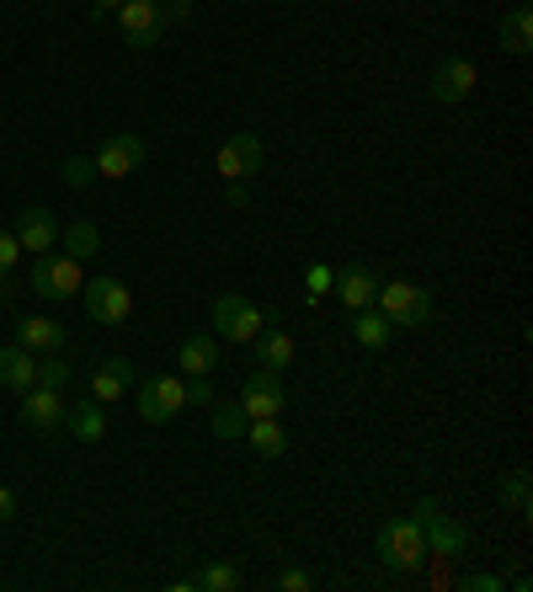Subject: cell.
<instances>
[{"label": "cell", "instance_id": "obj_20", "mask_svg": "<svg viewBox=\"0 0 533 592\" xmlns=\"http://www.w3.org/2000/svg\"><path fill=\"white\" fill-rule=\"evenodd\" d=\"M251 347H256V369H278V374H283V369L293 363V337L289 331H267V326H262V331L251 337Z\"/></svg>", "mask_w": 533, "mask_h": 592}, {"label": "cell", "instance_id": "obj_18", "mask_svg": "<svg viewBox=\"0 0 533 592\" xmlns=\"http://www.w3.org/2000/svg\"><path fill=\"white\" fill-rule=\"evenodd\" d=\"M129 385H134V363L129 358H107L97 374H92V400H118V395H129Z\"/></svg>", "mask_w": 533, "mask_h": 592}, {"label": "cell", "instance_id": "obj_11", "mask_svg": "<svg viewBox=\"0 0 533 592\" xmlns=\"http://www.w3.org/2000/svg\"><path fill=\"white\" fill-rule=\"evenodd\" d=\"M475 81H481V75H475V64H470L464 53H448V59H437V64H433L427 92H433L437 101H448V107H453V101H464L470 92H475Z\"/></svg>", "mask_w": 533, "mask_h": 592}, {"label": "cell", "instance_id": "obj_25", "mask_svg": "<svg viewBox=\"0 0 533 592\" xmlns=\"http://www.w3.org/2000/svg\"><path fill=\"white\" fill-rule=\"evenodd\" d=\"M101 251V230L92 219H75V225H64V256H75V262H86V256H97Z\"/></svg>", "mask_w": 533, "mask_h": 592}, {"label": "cell", "instance_id": "obj_10", "mask_svg": "<svg viewBox=\"0 0 533 592\" xmlns=\"http://www.w3.org/2000/svg\"><path fill=\"white\" fill-rule=\"evenodd\" d=\"M97 177H112V182H123V177H134L140 166H145V140L140 134H112V140H101L97 145Z\"/></svg>", "mask_w": 533, "mask_h": 592}, {"label": "cell", "instance_id": "obj_14", "mask_svg": "<svg viewBox=\"0 0 533 592\" xmlns=\"http://www.w3.org/2000/svg\"><path fill=\"white\" fill-rule=\"evenodd\" d=\"M64 416H70L64 390H44V385H33V390L22 395V422H27L33 433H59Z\"/></svg>", "mask_w": 533, "mask_h": 592}, {"label": "cell", "instance_id": "obj_37", "mask_svg": "<svg viewBox=\"0 0 533 592\" xmlns=\"http://www.w3.org/2000/svg\"><path fill=\"white\" fill-rule=\"evenodd\" d=\"M118 5H123V0H97V11H118Z\"/></svg>", "mask_w": 533, "mask_h": 592}, {"label": "cell", "instance_id": "obj_4", "mask_svg": "<svg viewBox=\"0 0 533 592\" xmlns=\"http://www.w3.org/2000/svg\"><path fill=\"white\" fill-rule=\"evenodd\" d=\"M262 326H267V310H256L251 299H241V294L214 299V331H219L225 342H251Z\"/></svg>", "mask_w": 533, "mask_h": 592}, {"label": "cell", "instance_id": "obj_16", "mask_svg": "<svg viewBox=\"0 0 533 592\" xmlns=\"http://www.w3.org/2000/svg\"><path fill=\"white\" fill-rule=\"evenodd\" d=\"M379 294V278H374V267H363V262H347L337 273V299L347 310H368Z\"/></svg>", "mask_w": 533, "mask_h": 592}, {"label": "cell", "instance_id": "obj_17", "mask_svg": "<svg viewBox=\"0 0 533 592\" xmlns=\"http://www.w3.org/2000/svg\"><path fill=\"white\" fill-rule=\"evenodd\" d=\"M16 342L27 347V352H59V347L70 342V331L49 321V315H22L16 321Z\"/></svg>", "mask_w": 533, "mask_h": 592}, {"label": "cell", "instance_id": "obj_5", "mask_svg": "<svg viewBox=\"0 0 533 592\" xmlns=\"http://www.w3.org/2000/svg\"><path fill=\"white\" fill-rule=\"evenodd\" d=\"M118 27L129 38V49H155L166 33V5L160 0H123L118 5Z\"/></svg>", "mask_w": 533, "mask_h": 592}, {"label": "cell", "instance_id": "obj_13", "mask_svg": "<svg viewBox=\"0 0 533 592\" xmlns=\"http://www.w3.org/2000/svg\"><path fill=\"white\" fill-rule=\"evenodd\" d=\"M16 246H22V256L33 251V256H44V251L59 241V219H53V208H44V203H33V208H22L16 214Z\"/></svg>", "mask_w": 533, "mask_h": 592}, {"label": "cell", "instance_id": "obj_32", "mask_svg": "<svg viewBox=\"0 0 533 592\" xmlns=\"http://www.w3.org/2000/svg\"><path fill=\"white\" fill-rule=\"evenodd\" d=\"M22 262V246H16V235L11 230H0V278H11V267Z\"/></svg>", "mask_w": 533, "mask_h": 592}, {"label": "cell", "instance_id": "obj_36", "mask_svg": "<svg viewBox=\"0 0 533 592\" xmlns=\"http://www.w3.org/2000/svg\"><path fill=\"white\" fill-rule=\"evenodd\" d=\"M230 203H235V208H245V203H251V188H245V182H230Z\"/></svg>", "mask_w": 533, "mask_h": 592}, {"label": "cell", "instance_id": "obj_23", "mask_svg": "<svg viewBox=\"0 0 533 592\" xmlns=\"http://www.w3.org/2000/svg\"><path fill=\"white\" fill-rule=\"evenodd\" d=\"M64 427H75V438H81V444H101V438H107L101 400H75V411L64 416Z\"/></svg>", "mask_w": 533, "mask_h": 592}, {"label": "cell", "instance_id": "obj_2", "mask_svg": "<svg viewBox=\"0 0 533 592\" xmlns=\"http://www.w3.org/2000/svg\"><path fill=\"white\" fill-rule=\"evenodd\" d=\"M379 560H385L389 571H416L422 560H427V540H422V523L416 518H389L385 529H379Z\"/></svg>", "mask_w": 533, "mask_h": 592}, {"label": "cell", "instance_id": "obj_34", "mask_svg": "<svg viewBox=\"0 0 533 592\" xmlns=\"http://www.w3.org/2000/svg\"><path fill=\"white\" fill-rule=\"evenodd\" d=\"M278 588H283V592H310L315 582H310L304 571H278Z\"/></svg>", "mask_w": 533, "mask_h": 592}, {"label": "cell", "instance_id": "obj_29", "mask_svg": "<svg viewBox=\"0 0 533 592\" xmlns=\"http://www.w3.org/2000/svg\"><path fill=\"white\" fill-rule=\"evenodd\" d=\"M59 182H64V188H75V193H81V188H92V182H97V160H92V155H70V160H64V171H59Z\"/></svg>", "mask_w": 533, "mask_h": 592}, {"label": "cell", "instance_id": "obj_28", "mask_svg": "<svg viewBox=\"0 0 533 592\" xmlns=\"http://www.w3.org/2000/svg\"><path fill=\"white\" fill-rule=\"evenodd\" d=\"M501 502L518 512V518H529L533 512V496H529V470H512L507 481H501Z\"/></svg>", "mask_w": 533, "mask_h": 592}, {"label": "cell", "instance_id": "obj_7", "mask_svg": "<svg viewBox=\"0 0 533 592\" xmlns=\"http://www.w3.org/2000/svg\"><path fill=\"white\" fill-rule=\"evenodd\" d=\"M241 411L251 422H256V416H283V411H289V385H283V374H278V369H256L241 390Z\"/></svg>", "mask_w": 533, "mask_h": 592}, {"label": "cell", "instance_id": "obj_27", "mask_svg": "<svg viewBox=\"0 0 533 592\" xmlns=\"http://www.w3.org/2000/svg\"><path fill=\"white\" fill-rule=\"evenodd\" d=\"M245 416L241 400H230V406H214V416H208V427H214V438H245Z\"/></svg>", "mask_w": 533, "mask_h": 592}, {"label": "cell", "instance_id": "obj_26", "mask_svg": "<svg viewBox=\"0 0 533 592\" xmlns=\"http://www.w3.org/2000/svg\"><path fill=\"white\" fill-rule=\"evenodd\" d=\"M193 588H203V592H235V588H241V566L214 560V566H203V571L193 577Z\"/></svg>", "mask_w": 533, "mask_h": 592}, {"label": "cell", "instance_id": "obj_3", "mask_svg": "<svg viewBox=\"0 0 533 592\" xmlns=\"http://www.w3.org/2000/svg\"><path fill=\"white\" fill-rule=\"evenodd\" d=\"M416 523H422V540H427V555H437V560H453V555H464V529L437 507L433 496H422L416 502Z\"/></svg>", "mask_w": 533, "mask_h": 592}, {"label": "cell", "instance_id": "obj_12", "mask_svg": "<svg viewBox=\"0 0 533 592\" xmlns=\"http://www.w3.org/2000/svg\"><path fill=\"white\" fill-rule=\"evenodd\" d=\"M214 171L225 177V182H251L256 171H262V140L256 134H230L219 155H214Z\"/></svg>", "mask_w": 533, "mask_h": 592}, {"label": "cell", "instance_id": "obj_9", "mask_svg": "<svg viewBox=\"0 0 533 592\" xmlns=\"http://www.w3.org/2000/svg\"><path fill=\"white\" fill-rule=\"evenodd\" d=\"M81 299H86V315H92L97 326H123V321L134 315V299H129V289H123L118 278H92V283L81 289Z\"/></svg>", "mask_w": 533, "mask_h": 592}, {"label": "cell", "instance_id": "obj_33", "mask_svg": "<svg viewBox=\"0 0 533 592\" xmlns=\"http://www.w3.org/2000/svg\"><path fill=\"white\" fill-rule=\"evenodd\" d=\"M459 588L464 592H501V577H496V571H475V577H464Z\"/></svg>", "mask_w": 533, "mask_h": 592}, {"label": "cell", "instance_id": "obj_24", "mask_svg": "<svg viewBox=\"0 0 533 592\" xmlns=\"http://www.w3.org/2000/svg\"><path fill=\"white\" fill-rule=\"evenodd\" d=\"M177 363H182V374H214V363H219V342H208V337H187V342L177 347Z\"/></svg>", "mask_w": 533, "mask_h": 592}, {"label": "cell", "instance_id": "obj_35", "mask_svg": "<svg viewBox=\"0 0 533 592\" xmlns=\"http://www.w3.org/2000/svg\"><path fill=\"white\" fill-rule=\"evenodd\" d=\"M11 518H16V496L0 486V523H11Z\"/></svg>", "mask_w": 533, "mask_h": 592}, {"label": "cell", "instance_id": "obj_22", "mask_svg": "<svg viewBox=\"0 0 533 592\" xmlns=\"http://www.w3.org/2000/svg\"><path fill=\"white\" fill-rule=\"evenodd\" d=\"M501 49L518 53V59L533 49V11L529 5H512V11L501 16Z\"/></svg>", "mask_w": 533, "mask_h": 592}, {"label": "cell", "instance_id": "obj_8", "mask_svg": "<svg viewBox=\"0 0 533 592\" xmlns=\"http://www.w3.org/2000/svg\"><path fill=\"white\" fill-rule=\"evenodd\" d=\"M33 289L38 299H75L86 289V278H81V262L75 256H38V267H33Z\"/></svg>", "mask_w": 533, "mask_h": 592}, {"label": "cell", "instance_id": "obj_31", "mask_svg": "<svg viewBox=\"0 0 533 592\" xmlns=\"http://www.w3.org/2000/svg\"><path fill=\"white\" fill-rule=\"evenodd\" d=\"M331 283H337V273H331L326 262H315V267L304 273V294H310V299H326V294H331Z\"/></svg>", "mask_w": 533, "mask_h": 592}, {"label": "cell", "instance_id": "obj_30", "mask_svg": "<svg viewBox=\"0 0 533 592\" xmlns=\"http://www.w3.org/2000/svg\"><path fill=\"white\" fill-rule=\"evenodd\" d=\"M38 385H44V390H64V385H70V363H64L59 352H49V363H38Z\"/></svg>", "mask_w": 533, "mask_h": 592}, {"label": "cell", "instance_id": "obj_6", "mask_svg": "<svg viewBox=\"0 0 533 592\" xmlns=\"http://www.w3.org/2000/svg\"><path fill=\"white\" fill-rule=\"evenodd\" d=\"M187 406V390H182V374H155L149 385H140V416L149 427H166L177 422V411Z\"/></svg>", "mask_w": 533, "mask_h": 592}, {"label": "cell", "instance_id": "obj_1", "mask_svg": "<svg viewBox=\"0 0 533 592\" xmlns=\"http://www.w3.org/2000/svg\"><path fill=\"white\" fill-rule=\"evenodd\" d=\"M374 310H385L389 321H395V331L400 326H427L433 321V294L427 289H416V283H405V278H389L379 283V294H374Z\"/></svg>", "mask_w": 533, "mask_h": 592}, {"label": "cell", "instance_id": "obj_21", "mask_svg": "<svg viewBox=\"0 0 533 592\" xmlns=\"http://www.w3.org/2000/svg\"><path fill=\"white\" fill-rule=\"evenodd\" d=\"M352 337L379 352V347H389V337H395V321H389L385 310H374V304H368V310H352Z\"/></svg>", "mask_w": 533, "mask_h": 592}, {"label": "cell", "instance_id": "obj_15", "mask_svg": "<svg viewBox=\"0 0 533 592\" xmlns=\"http://www.w3.org/2000/svg\"><path fill=\"white\" fill-rule=\"evenodd\" d=\"M33 385H38V358H33L22 342H5L0 347V390L27 395Z\"/></svg>", "mask_w": 533, "mask_h": 592}, {"label": "cell", "instance_id": "obj_19", "mask_svg": "<svg viewBox=\"0 0 533 592\" xmlns=\"http://www.w3.org/2000/svg\"><path fill=\"white\" fill-rule=\"evenodd\" d=\"M245 444L262 459H283L289 454V427H278V416H256V422H245Z\"/></svg>", "mask_w": 533, "mask_h": 592}]
</instances>
